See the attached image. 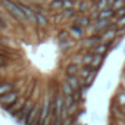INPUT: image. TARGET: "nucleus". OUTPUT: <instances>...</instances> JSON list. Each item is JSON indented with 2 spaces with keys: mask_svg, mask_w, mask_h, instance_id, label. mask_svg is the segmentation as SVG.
I'll list each match as a JSON object with an SVG mask.
<instances>
[{
  "mask_svg": "<svg viewBox=\"0 0 125 125\" xmlns=\"http://www.w3.org/2000/svg\"><path fill=\"white\" fill-rule=\"evenodd\" d=\"M104 56H102V54H94V57H93V62H91V68L93 69H97V71H100L102 69V66H103V63H104Z\"/></svg>",
  "mask_w": 125,
  "mask_h": 125,
  "instance_id": "21",
  "label": "nucleus"
},
{
  "mask_svg": "<svg viewBox=\"0 0 125 125\" xmlns=\"http://www.w3.org/2000/svg\"><path fill=\"white\" fill-rule=\"evenodd\" d=\"M124 6H125V0H113L112 5H110V8H112L113 10H118V9L124 8Z\"/></svg>",
  "mask_w": 125,
  "mask_h": 125,
  "instance_id": "30",
  "label": "nucleus"
},
{
  "mask_svg": "<svg viewBox=\"0 0 125 125\" xmlns=\"http://www.w3.org/2000/svg\"><path fill=\"white\" fill-rule=\"evenodd\" d=\"M69 38H71V34H69L68 28H60V30L56 32V35H54V41H56V43L66 41V40H69Z\"/></svg>",
  "mask_w": 125,
  "mask_h": 125,
  "instance_id": "14",
  "label": "nucleus"
},
{
  "mask_svg": "<svg viewBox=\"0 0 125 125\" xmlns=\"http://www.w3.org/2000/svg\"><path fill=\"white\" fill-rule=\"evenodd\" d=\"M121 110H122V113H124V116H125V106H124V107H121ZM124 121H125V119H124Z\"/></svg>",
  "mask_w": 125,
  "mask_h": 125,
  "instance_id": "35",
  "label": "nucleus"
},
{
  "mask_svg": "<svg viewBox=\"0 0 125 125\" xmlns=\"http://www.w3.org/2000/svg\"><path fill=\"white\" fill-rule=\"evenodd\" d=\"M90 8H91L90 0H80V2H77V12L80 15H88Z\"/></svg>",
  "mask_w": 125,
  "mask_h": 125,
  "instance_id": "13",
  "label": "nucleus"
},
{
  "mask_svg": "<svg viewBox=\"0 0 125 125\" xmlns=\"http://www.w3.org/2000/svg\"><path fill=\"white\" fill-rule=\"evenodd\" d=\"M93 71H94V69L91 68V65H83V66L80 68L78 77H80V78H81V80L84 81V80H85V78H87V77H88V75H90L91 72H93Z\"/></svg>",
  "mask_w": 125,
  "mask_h": 125,
  "instance_id": "23",
  "label": "nucleus"
},
{
  "mask_svg": "<svg viewBox=\"0 0 125 125\" xmlns=\"http://www.w3.org/2000/svg\"><path fill=\"white\" fill-rule=\"evenodd\" d=\"M66 9H77V2H74V0H63L62 10H66Z\"/></svg>",
  "mask_w": 125,
  "mask_h": 125,
  "instance_id": "28",
  "label": "nucleus"
},
{
  "mask_svg": "<svg viewBox=\"0 0 125 125\" xmlns=\"http://www.w3.org/2000/svg\"><path fill=\"white\" fill-rule=\"evenodd\" d=\"M47 16H49L50 22H53V24H65L63 10H50V13Z\"/></svg>",
  "mask_w": 125,
  "mask_h": 125,
  "instance_id": "11",
  "label": "nucleus"
},
{
  "mask_svg": "<svg viewBox=\"0 0 125 125\" xmlns=\"http://www.w3.org/2000/svg\"><path fill=\"white\" fill-rule=\"evenodd\" d=\"M65 80L68 81V84L72 87V90H74V91L80 90V88L84 85V81H83L78 75H69V77H65Z\"/></svg>",
  "mask_w": 125,
  "mask_h": 125,
  "instance_id": "10",
  "label": "nucleus"
},
{
  "mask_svg": "<svg viewBox=\"0 0 125 125\" xmlns=\"http://www.w3.org/2000/svg\"><path fill=\"white\" fill-rule=\"evenodd\" d=\"M96 6H97L99 10H103V9H106V8H110V3H109V0H97Z\"/></svg>",
  "mask_w": 125,
  "mask_h": 125,
  "instance_id": "29",
  "label": "nucleus"
},
{
  "mask_svg": "<svg viewBox=\"0 0 125 125\" xmlns=\"http://www.w3.org/2000/svg\"><path fill=\"white\" fill-rule=\"evenodd\" d=\"M80 47V41H75L74 38H69L66 41H62V43H57V49L62 54H69L72 52H75L77 49Z\"/></svg>",
  "mask_w": 125,
  "mask_h": 125,
  "instance_id": "2",
  "label": "nucleus"
},
{
  "mask_svg": "<svg viewBox=\"0 0 125 125\" xmlns=\"http://www.w3.org/2000/svg\"><path fill=\"white\" fill-rule=\"evenodd\" d=\"M122 52H124V53H125V49H122Z\"/></svg>",
  "mask_w": 125,
  "mask_h": 125,
  "instance_id": "39",
  "label": "nucleus"
},
{
  "mask_svg": "<svg viewBox=\"0 0 125 125\" xmlns=\"http://www.w3.org/2000/svg\"><path fill=\"white\" fill-rule=\"evenodd\" d=\"M102 35V41L103 43H110V41H115V38H116V27H115V22H113V25H112V28H109V30H106L103 34H100Z\"/></svg>",
  "mask_w": 125,
  "mask_h": 125,
  "instance_id": "12",
  "label": "nucleus"
},
{
  "mask_svg": "<svg viewBox=\"0 0 125 125\" xmlns=\"http://www.w3.org/2000/svg\"><path fill=\"white\" fill-rule=\"evenodd\" d=\"M24 93H25V88H15V90H12L10 93L2 96V97H0V109H3V107L12 104V103H13L15 100H18Z\"/></svg>",
  "mask_w": 125,
  "mask_h": 125,
  "instance_id": "1",
  "label": "nucleus"
},
{
  "mask_svg": "<svg viewBox=\"0 0 125 125\" xmlns=\"http://www.w3.org/2000/svg\"><path fill=\"white\" fill-rule=\"evenodd\" d=\"M80 68H81V66L77 65V63H68V65H65L63 74H65V77H69V75H78Z\"/></svg>",
  "mask_w": 125,
  "mask_h": 125,
  "instance_id": "17",
  "label": "nucleus"
},
{
  "mask_svg": "<svg viewBox=\"0 0 125 125\" xmlns=\"http://www.w3.org/2000/svg\"><path fill=\"white\" fill-rule=\"evenodd\" d=\"M40 110H41V100H38L34 104V107L31 109V112L27 115V118L24 121V125H35V122L40 116Z\"/></svg>",
  "mask_w": 125,
  "mask_h": 125,
  "instance_id": "4",
  "label": "nucleus"
},
{
  "mask_svg": "<svg viewBox=\"0 0 125 125\" xmlns=\"http://www.w3.org/2000/svg\"><path fill=\"white\" fill-rule=\"evenodd\" d=\"M112 44H113V41H110V43H100V44H97L96 47H93L90 50H93L94 54H102V56L106 57L112 52Z\"/></svg>",
  "mask_w": 125,
  "mask_h": 125,
  "instance_id": "9",
  "label": "nucleus"
},
{
  "mask_svg": "<svg viewBox=\"0 0 125 125\" xmlns=\"http://www.w3.org/2000/svg\"><path fill=\"white\" fill-rule=\"evenodd\" d=\"M100 43H103V41H102V35H99V34H93V35H87V37L81 41V46H83L85 50H88V49L96 47V46L100 44Z\"/></svg>",
  "mask_w": 125,
  "mask_h": 125,
  "instance_id": "5",
  "label": "nucleus"
},
{
  "mask_svg": "<svg viewBox=\"0 0 125 125\" xmlns=\"http://www.w3.org/2000/svg\"><path fill=\"white\" fill-rule=\"evenodd\" d=\"M113 13L115 10L112 8H106L99 12V19H113Z\"/></svg>",
  "mask_w": 125,
  "mask_h": 125,
  "instance_id": "24",
  "label": "nucleus"
},
{
  "mask_svg": "<svg viewBox=\"0 0 125 125\" xmlns=\"http://www.w3.org/2000/svg\"><path fill=\"white\" fill-rule=\"evenodd\" d=\"M91 121H93V122H97V121H99V115H97V112H91Z\"/></svg>",
  "mask_w": 125,
  "mask_h": 125,
  "instance_id": "34",
  "label": "nucleus"
},
{
  "mask_svg": "<svg viewBox=\"0 0 125 125\" xmlns=\"http://www.w3.org/2000/svg\"><path fill=\"white\" fill-rule=\"evenodd\" d=\"M78 12H77V9H66V10H63V16H65V22H68V24H72L77 18H78Z\"/></svg>",
  "mask_w": 125,
  "mask_h": 125,
  "instance_id": "20",
  "label": "nucleus"
},
{
  "mask_svg": "<svg viewBox=\"0 0 125 125\" xmlns=\"http://www.w3.org/2000/svg\"><path fill=\"white\" fill-rule=\"evenodd\" d=\"M99 72H100V71L94 69V71H93V72H91V74H90V75H88V77L85 78V80H84V88H85L87 91H88V90H90V88L93 87V84H94V81H96V78H97Z\"/></svg>",
  "mask_w": 125,
  "mask_h": 125,
  "instance_id": "18",
  "label": "nucleus"
},
{
  "mask_svg": "<svg viewBox=\"0 0 125 125\" xmlns=\"http://www.w3.org/2000/svg\"><path fill=\"white\" fill-rule=\"evenodd\" d=\"M15 88H16V85H15L13 81H3L2 84H0V97L8 94V93H10Z\"/></svg>",
  "mask_w": 125,
  "mask_h": 125,
  "instance_id": "15",
  "label": "nucleus"
},
{
  "mask_svg": "<svg viewBox=\"0 0 125 125\" xmlns=\"http://www.w3.org/2000/svg\"><path fill=\"white\" fill-rule=\"evenodd\" d=\"M62 5H63V0H50L47 3L50 10H62Z\"/></svg>",
  "mask_w": 125,
  "mask_h": 125,
  "instance_id": "26",
  "label": "nucleus"
},
{
  "mask_svg": "<svg viewBox=\"0 0 125 125\" xmlns=\"http://www.w3.org/2000/svg\"><path fill=\"white\" fill-rule=\"evenodd\" d=\"M34 27H35L37 30L49 31V28H50V19H49V16L35 12V25H34Z\"/></svg>",
  "mask_w": 125,
  "mask_h": 125,
  "instance_id": "6",
  "label": "nucleus"
},
{
  "mask_svg": "<svg viewBox=\"0 0 125 125\" xmlns=\"http://www.w3.org/2000/svg\"><path fill=\"white\" fill-rule=\"evenodd\" d=\"M60 91H62V94H63L65 97H68V96H72L74 94V90H72V87L68 84V81L66 80H63L60 83Z\"/></svg>",
  "mask_w": 125,
  "mask_h": 125,
  "instance_id": "22",
  "label": "nucleus"
},
{
  "mask_svg": "<svg viewBox=\"0 0 125 125\" xmlns=\"http://www.w3.org/2000/svg\"><path fill=\"white\" fill-rule=\"evenodd\" d=\"M122 43H124L122 38H115V41H113V44H112V52H113V50H118V49L122 46Z\"/></svg>",
  "mask_w": 125,
  "mask_h": 125,
  "instance_id": "33",
  "label": "nucleus"
},
{
  "mask_svg": "<svg viewBox=\"0 0 125 125\" xmlns=\"http://www.w3.org/2000/svg\"><path fill=\"white\" fill-rule=\"evenodd\" d=\"M125 15V6L124 8H121V9H118V10H115V13H113V21H116V19H119L121 16H124Z\"/></svg>",
  "mask_w": 125,
  "mask_h": 125,
  "instance_id": "31",
  "label": "nucleus"
},
{
  "mask_svg": "<svg viewBox=\"0 0 125 125\" xmlns=\"http://www.w3.org/2000/svg\"><path fill=\"white\" fill-rule=\"evenodd\" d=\"M90 2H91V5H96V3H97V0H90Z\"/></svg>",
  "mask_w": 125,
  "mask_h": 125,
  "instance_id": "37",
  "label": "nucleus"
},
{
  "mask_svg": "<svg viewBox=\"0 0 125 125\" xmlns=\"http://www.w3.org/2000/svg\"><path fill=\"white\" fill-rule=\"evenodd\" d=\"M25 102H27V97L22 94L18 100H15L12 104H9V106H6V107H3L2 109V112H5V113H9L10 115V118H13L15 115H16V112L18 110H21V107L25 104Z\"/></svg>",
  "mask_w": 125,
  "mask_h": 125,
  "instance_id": "3",
  "label": "nucleus"
},
{
  "mask_svg": "<svg viewBox=\"0 0 125 125\" xmlns=\"http://www.w3.org/2000/svg\"><path fill=\"white\" fill-rule=\"evenodd\" d=\"M93 57H94V53L93 50H85L83 53V65H91V62H93Z\"/></svg>",
  "mask_w": 125,
  "mask_h": 125,
  "instance_id": "25",
  "label": "nucleus"
},
{
  "mask_svg": "<svg viewBox=\"0 0 125 125\" xmlns=\"http://www.w3.org/2000/svg\"><path fill=\"white\" fill-rule=\"evenodd\" d=\"M113 97L116 99L119 107H124V106H125V87L121 85V87L115 91V96H113Z\"/></svg>",
  "mask_w": 125,
  "mask_h": 125,
  "instance_id": "19",
  "label": "nucleus"
},
{
  "mask_svg": "<svg viewBox=\"0 0 125 125\" xmlns=\"http://www.w3.org/2000/svg\"><path fill=\"white\" fill-rule=\"evenodd\" d=\"M3 81H6V80H5V77H0V84H2Z\"/></svg>",
  "mask_w": 125,
  "mask_h": 125,
  "instance_id": "36",
  "label": "nucleus"
},
{
  "mask_svg": "<svg viewBox=\"0 0 125 125\" xmlns=\"http://www.w3.org/2000/svg\"><path fill=\"white\" fill-rule=\"evenodd\" d=\"M80 107H81V104H80L77 100H74L69 106H66V109H68V116H69V115H75V113L80 110Z\"/></svg>",
  "mask_w": 125,
  "mask_h": 125,
  "instance_id": "27",
  "label": "nucleus"
},
{
  "mask_svg": "<svg viewBox=\"0 0 125 125\" xmlns=\"http://www.w3.org/2000/svg\"><path fill=\"white\" fill-rule=\"evenodd\" d=\"M113 19H97L96 22H94V31H96V34H103L106 30H109V28H112V25H113Z\"/></svg>",
  "mask_w": 125,
  "mask_h": 125,
  "instance_id": "7",
  "label": "nucleus"
},
{
  "mask_svg": "<svg viewBox=\"0 0 125 125\" xmlns=\"http://www.w3.org/2000/svg\"><path fill=\"white\" fill-rule=\"evenodd\" d=\"M83 125H90V124H88V122H85V124H83Z\"/></svg>",
  "mask_w": 125,
  "mask_h": 125,
  "instance_id": "38",
  "label": "nucleus"
},
{
  "mask_svg": "<svg viewBox=\"0 0 125 125\" xmlns=\"http://www.w3.org/2000/svg\"><path fill=\"white\" fill-rule=\"evenodd\" d=\"M68 31H69V34H71V38H74L75 41H80V43L87 37V35H85V31H84V28H81V27H78V25H74V24H71V25H69Z\"/></svg>",
  "mask_w": 125,
  "mask_h": 125,
  "instance_id": "8",
  "label": "nucleus"
},
{
  "mask_svg": "<svg viewBox=\"0 0 125 125\" xmlns=\"http://www.w3.org/2000/svg\"><path fill=\"white\" fill-rule=\"evenodd\" d=\"M25 3H28V5H41V3H44V5H47L50 0H24Z\"/></svg>",
  "mask_w": 125,
  "mask_h": 125,
  "instance_id": "32",
  "label": "nucleus"
},
{
  "mask_svg": "<svg viewBox=\"0 0 125 125\" xmlns=\"http://www.w3.org/2000/svg\"><path fill=\"white\" fill-rule=\"evenodd\" d=\"M91 22H93V21L90 19L88 15H78V18H77L72 24H74V25H78V27H81V28H87Z\"/></svg>",
  "mask_w": 125,
  "mask_h": 125,
  "instance_id": "16",
  "label": "nucleus"
}]
</instances>
